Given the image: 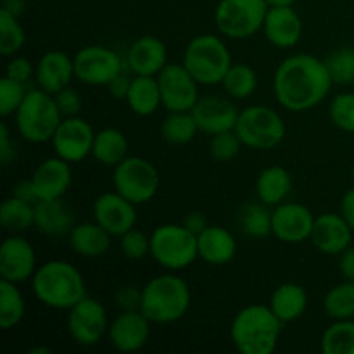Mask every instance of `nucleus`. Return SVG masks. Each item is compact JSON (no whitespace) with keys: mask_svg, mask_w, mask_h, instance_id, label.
<instances>
[{"mask_svg":"<svg viewBox=\"0 0 354 354\" xmlns=\"http://www.w3.org/2000/svg\"><path fill=\"white\" fill-rule=\"evenodd\" d=\"M332 76L325 61L311 54L283 59L273 76V93L283 109L304 113L324 102L330 93Z\"/></svg>","mask_w":354,"mask_h":354,"instance_id":"nucleus-1","label":"nucleus"},{"mask_svg":"<svg viewBox=\"0 0 354 354\" xmlns=\"http://www.w3.org/2000/svg\"><path fill=\"white\" fill-rule=\"evenodd\" d=\"M283 324L268 304H249L234 317L230 339L242 354H272L282 335Z\"/></svg>","mask_w":354,"mask_h":354,"instance_id":"nucleus-2","label":"nucleus"},{"mask_svg":"<svg viewBox=\"0 0 354 354\" xmlns=\"http://www.w3.org/2000/svg\"><path fill=\"white\" fill-rule=\"evenodd\" d=\"M31 289L41 304L54 310L68 311L86 296L82 272L75 265L61 259L38 266L31 279Z\"/></svg>","mask_w":354,"mask_h":354,"instance_id":"nucleus-3","label":"nucleus"},{"mask_svg":"<svg viewBox=\"0 0 354 354\" xmlns=\"http://www.w3.org/2000/svg\"><path fill=\"white\" fill-rule=\"evenodd\" d=\"M192 303V292L176 273H162L142 287L140 311L156 325L182 320Z\"/></svg>","mask_w":354,"mask_h":354,"instance_id":"nucleus-4","label":"nucleus"},{"mask_svg":"<svg viewBox=\"0 0 354 354\" xmlns=\"http://www.w3.org/2000/svg\"><path fill=\"white\" fill-rule=\"evenodd\" d=\"M232 55L227 44L216 35H197L187 44L182 64L196 78L199 85H221L228 68L232 66Z\"/></svg>","mask_w":354,"mask_h":354,"instance_id":"nucleus-5","label":"nucleus"},{"mask_svg":"<svg viewBox=\"0 0 354 354\" xmlns=\"http://www.w3.org/2000/svg\"><path fill=\"white\" fill-rule=\"evenodd\" d=\"M14 118H16L17 133L31 144L50 142L62 121L55 97L41 88L28 90Z\"/></svg>","mask_w":354,"mask_h":354,"instance_id":"nucleus-6","label":"nucleus"},{"mask_svg":"<svg viewBox=\"0 0 354 354\" xmlns=\"http://www.w3.org/2000/svg\"><path fill=\"white\" fill-rule=\"evenodd\" d=\"M151 256L159 266L169 272H180L199 259L197 235L183 223H165L151 234Z\"/></svg>","mask_w":354,"mask_h":354,"instance_id":"nucleus-7","label":"nucleus"},{"mask_svg":"<svg viewBox=\"0 0 354 354\" xmlns=\"http://www.w3.org/2000/svg\"><path fill=\"white\" fill-rule=\"evenodd\" d=\"M235 131L244 147L252 151H272L283 142L287 127L283 118L273 107L249 106L239 113Z\"/></svg>","mask_w":354,"mask_h":354,"instance_id":"nucleus-8","label":"nucleus"},{"mask_svg":"<svg viewBox=\"0 0 354 354\" xmlns=\"http://www.w3.org/2000/svg\"><path fill=\"white\" fill-rule=\"evenodd\" d=\"M268 9L265 0H220L214 10V23L223 37L248 40L263 31Z\"/></svg>","mask_w":354,"mask_h":354,"instance_id":"nucleus-9","label":"nucleus"},{"mask_svg":"<svg viewBox=\"0 0 354 354\" xmlns=\"http://www.w3.org/2000/svg\"><path fill=\"white\" fill-rule=\"evenodd\" d=\"M159 183L161 180L156 166L140 156H128L113 173L114 190L137 206L154 199Z\"/></svg>","mask_w":354,"mask_h":354,"instance_id":"nucleus-10","label":"nucleus"},{"mask_svg":"<svg viewBox=\"0 0 354 354\" xmlns=\"http://www.w3.org/2000/svg\"><path fill=\"white\" fill-rule=\"evenodd\" d=\"M75 76L90 86H107L120 73L124 71L127 62L116 50L104 45H86L75 55Z\"/></svg>","mask_w":354,"mask_h":354,"instance_id":"nucleus-11","label":"nucleus"},{"mask_svg":"<svg viewBox=\"0 0 354 354\" xmlns=\"http://www.w3.org/2000/svg\"><path fill=\"white\" fill-rule=\"evenodd\" d=\"M109 315L104 304L85 296L68 310V332L73 341L83 348H90L102 341L109 332Z\"/></svg>","mask_w":354,"mask_h":354,"instance_id":"nucleus-12","label":"nucleus"},{"mask_svg":"<svg viewBox=\"0 0 354 354\" xmlns=\"http://www.w3.org/2000/svg\"><path fill=\"white\" fill-rule=\"evenodd\" d=\"M161 90L162 107L168 113L173 111H192L199 100V83L187 68L178 62H168L158 76Z\"/></svg>","mask_w":354,"mask_h":354,"instance_id":"nucleus-13","label":"nucleus"},{"mask_svg":"<svg viewBox=\"0 0 354 354\" xmlns=\"http://www.w3.org/2000/svg\"><path fill=\"white\" fill-rule=\"evenodd\" d=\"M95 133L92 124L83 118H62L50 140L55 156L71 165L85 161L88 156H92Z\"/></svg>","mask_w":354,"mask_h":354,"instance_id":"nucleus-14","label":"nucleus"},{"mask_svg":"<svg viewBox=\"0 0 354 354\" xmlns=\"http://www.w3.org/2000/svg\"><path fill=\"white\" fill-rule=\"evenodd\" d=\"M315 216L310 207L301 203H286L273 207L272 235L286 244H301L310 241L315 227Z\"/></svg>","mask_w":354,"mask_h":354,"instance_id":"nucleus-15","label":"nucleus"},{"mask_svg":"<svg viewBox=\"0 0 354 354\" xmlns=\"http://www.w3.org/2000/svg\"><path fill=\"white\" fill-rule=\"evenodd\" d=\"M93 220L106 228L113 237H121L128 230L135 228L138 220L137 204L128 201L120 192H104L93 201Z\"/></svg>","mask_w":354,"mask_h":354,"instance_id":"nucleus-16","label":"nucleus"},{"mask_svg":"<svg viewBox=\"0 0 354 354\" xmlns=\"http://www.w3.org/2000/svg\"><path fill=\"white\" fill-rule=\"evenodd\" d=\"M37 252L28 239L10 234L0 245V277L14 283L33 279L37 272Z\"/></svg>","mask_w":354,"mask_h":354,"instance_id":"nucleus-17","label":"nucleus"},{"mask_svg":"<svg viewBox=\"0 0 354 354\" xmlns=\"http://www.w3.org/2000/svg\"><path fill=\"white\" fill-rule=\"evenodd\" d=\"M152 322L140 310L120 311L111 320L107 339L120 353H137L147 344L151 337Z\"/></svg>","mask_w":354,"mask_h":354,"instance_id":"nucleus-18","label":"nucleus"},{"mask_svg":"<svg viewBox=\"0 0 354 354\" xmlns=\"http://www.w3.org/2000/svg\"><path fill=\"white\" fill-rule=\"evenodd\" d=\"M190 113L199 127V131L211 137L221 131L235 130L241 111L235 107L232 99H227V97L204 95L199 97Z\"/></svg>","mask_w":354,"mask_h":354,"instance_id":"nucleus-19","label":"nucleus"},{"mask_svg":"<svg viewBox=\"0 0 354 354\" xmlns=\"http://www.w3.org/2000/svg\"><path fill=\"white\" fill-rule=\"evenodd\" d=\"M124 62L131 75L158 76L168 64V47L161 38L145 35L128 47Z\"/></svg>","mask_w":354,"mask_h":354,"instance_id":"nucleus-20","label":"nucleus"},{"mask_svg":"<svg viewBox=\"0 0 354 354\" xmlns=\"http://www.w3.org/2000/svg\"><path fill=\"white\" fill-rule=\"evenodd\" d=\"M354 230L341 213H322L315 220L311 239L315 248L328 256H339L353 244Z\"/></svg>","mask_w":354,"mask_h":354,"instance_id":"nucleus-21","label":"nucleus"},{"mask_svg":"<svg viewBox=\"0 0 354 354\" xmlns=\"http://www.w3.org/2000/svg\"><path fill=\"white\" fill-rule=\"evenodd\" d=\"M31 182H33L38 201L64 197L73 182L71 162L64 161L59 156L45 159L33 171Z\"/></svg>","mask_w":354,"mask_h":354,"instance_id":"nucleus-22","label":"nucleus"},{"mask_svg":"<svg viewBox=\"0 0 354 354\" xmlns=\"http://www.w3.org/2000/svg\"><path fill=\"white\" fill-rule=\"evenodd\" d=\"M75 76V61L62 50H48L35 64V82L38 88L55 95L71 85Z\"/></svg>","mask_w":354,"mask_h":354,"instance_id":"nucleus-23","label":"nucleus"},{"mask_svg":"<svg viewBox=\"0 0 354 354\" xmlns=\"http://www.w3.org/2000/svg\"><path fill=\"white\" fill-rule=\"evenodd\" d=\"M303 19L294 7H270L266 12L263 33L266 40L279 48L296 47L303 37Z\"/></svg>","mask_w":354,"mask_h":354,"instance_id":"nucleus-24","label":"nucleus"},{"mask_svg":"<svg viewBox=\"0 0 354 354\" xmlns=\"http://www.w3.org/2000/svg\"><path fill=\"white\" fill-rule=\"evenodd\" d=\"M75 211L64 197L41 199L35 204V228L47 237L69 235L75 227Z\"/></svg>","mask_w":354,"mask_h":354,"instance_id":"nucleus-25","label":"nucleus"},{"mask_svg":"<svg viewBox=\"0 0 354 354\" xmlns=\"http://www.w3.org/2000/svg\"><path fill=\"white\" fill-rule=\"evenodd\" d=\"M197 252L199 259L207 265H228L237 254V241L228 228L209 225L206 230L197 235Z\"/></svg>","mask_w":354,"mask_h":354,"instance_id":"nucleus-26","label":"nucleus"},{"mask_svg":"<svg viewBox=\"0 0 354 354\" xmlns=\"http://www.w3.org/2000/svg\"><path fill=\"white\" fill-rule=\"evenodd\" d=\"M68 237L69 248L75 254L82 258H100L109 251L113 235L93 220L75 225Z\"/></svg>","mask_w":354,"mask_h":354,"instance_id":"nucleus-27","label":"nucleus"},{"mask_svg":"<svg viewBox=\"0 0 354 354\" xmlns=\"http://www.w3.org/2000/svg\"><path fill=\"white\" fill-rule=\"evenodd\" d=\"M292 192V176L283 166H268L261 169L256 178V197L263 204L275 207L286 203Z\"/></svg>","mask_w":354,"mask_h":354,"instance_id":"nucleus-28","label":"nucleus"},{"mask_svg":"<svg viewBox=\"0 0 354 354\" xmlns=\"http://www.w3.org/2000/svg\"><path fill=\"white\" fill-rule=\"evenodd\" d=\"M268 306L283 325L292 324L306 313L308 292L299 283L286 282L273 290Z\"/></svg>","mask_w":354,"mask_h":354,"instance_id":"nucleus-29","label":"nucleus"},{"mask_svg":"<svg viewBox=\"0 0 354 354\" xmlns=\"http://www.w3.org/2000/svg\"><path fill=\"white\" fill-rule=\"evenodd\" d=\"M127 104L130 111L137 116H151L162 106L161 90L156 76L133 75L130 92L127 95Z\"/></svg>","mask_w":354,"mask_h":354,"instance_id":"nucleus-30","label":"nucleus"},{"mask_svg":"<svg viewBox=\"0 0 354 354\" xmlns=\"http://www.w3.org/2000/svg\"><path fill=\"white\" fill-rule=\"evenodd\" d=\"M128 138L118 128H102L95 133L92 156L97 162L109 168H116L123 159L128 158Z\"/></svg>","mask_w":354,"mask_h":354,"instance_id":"nucleus-31","label":"nucleus"},{"mask_svg":"<svg viewBox=\"0 0 354 354\" xmlns=\"http://www.w3.org/2000/svg\"><path fill=\"white\" fill-rule=\"evenodd\" d=\"M35 204L10 194L0 207V225L3 230L9 234H23L35 227Z\"/></svg>","mask_w":354,"mask_h":354,"instance_id":"nucleus-32","label":"nucleus"},{"mask_svg":"<svg viewBox=\"0 0 354 354\" xmlns=\"http://www.w3.org/2000/svg\"><path fill=\"white\" fill-rule=\"evenodd\" d=\"M26 301L19 289V283L0 280V328L10 330L24 320Z\"/></svg>","mask_w":354,"mask_h":354,"instance_id":"nucleus-33","label":"nucleus"},{"mask_svg":"<svg viewBox=\"0 0 354 354\" xmlns=\"http://www.w3.org/2000/svg\"><path fill=\"white\" fill-rule=\"evenodd\" d=\"M221 86L234 100H245L258 88V75L245 62H232Z\"/></svg>","mask_w":354,"mask_h":354,"instance_id":"nucleus-34","label":"nucleus"},{"mask_svg":"<svg viewBox=\"0 0 354 354\" xmlns=\"http://www.w3.org/2000/svg\"><path fill=\"white\" fill-rule=\"evenodd\" d=\"M272 213L273 207L266 206L261 201L245 204L239 213L241 230L252 239L268 237L272 235Z\"/></svg>","mask_w":354,"mask_h":354,"instance_id":"nucleus-35","label":"nucleus"},{"mask_svg":"<svg viewBox=\"0 0 354 354\" xmlns=\"http://www.w3.org/2000/svg\"><path fill=\"white\" fill-rule=\"evenodd\" d=\"M199 133L196 120L190 111H173L161 124V135L168 144L187 145Z\"/></svg>","mask_w":354,"mask_h":354,"instance_id":"nucleus-36","label":"nucleus"},{"mask_svg":"<svg viewBox=\"0 0 354 354\" xmlns=\"http://www.w3.org/2000/svg\"><path fill=\"white\" fill-rule=\"evenodd\" d=\"M324 311L332 320H354V282L342 280L324 297Z\"/></svg>","mask_w":354,"mask_h":354,"instance_id":"nucleus-37","label":"nucleus"},{"mask_svg":"<svg viewBox=\"0 0 354 354\" xmlns=\"http://www.w3.org/2000/svg\"><path fill=\"white\" fill-rule=\"evenodd\" d=\"M325 354H354V320H334L322 335Z\"/></svg>","mask_w":354,"mask_h":354,"instance_id":"nucleus-38","label":"nucleus"},{"mask_svg":"<svg viewBox=\"0 0 354 354\" xmlns=\"http://www.w3.org/2000/svg\"><path fill=\"white\" fill-rule=\"evenodd\" d=\"M26 44V31L21 26L19 17L0 9V54L12 57Z\"/></svg>","mask_w":354,"mask_h":354,"instance_id":"nucleus-39","label":"nucleus"},{"mask_svg":"<svg viewBox=\"0 0 354 354\" xmlns=\"http://www.w3.org/2000/svg\"><path fill=\"white\" fill-rule=\"evenodd\" d=\"M334 85H353L354 83V48L341 47L324 59Z\"/></svg>","mask_w":354,"mask_h":354,"instance_id":"nucleus-40","label":"nucleus"},{"mask_svg":"<svg viewBox=\"0 0 354 354\" xmlns=\"http://www.w3.org/2000/svg\"><path fill=\"white\" fill-rule=\"evenodd\" d=\"M242 144L241 137L237 135V131L230 130V131H221V133L211 135V142H209V152L211 158L218 162H230L241 154Z\"/></svg>","mask_w":354,"mask_h":354,"instance_id":"nucleus-41","label":"nucleus"},{"mask_svg":"<svg viewBox=\"0 0 354 354\" xmlns=\"http://www.w3.org/2000/svg\"><path fill=\"white\" fill-rule=\"evenodd\" d=\"M328 116L339 130L354 133V93L344 92L335 95L328 107Z\"/></svg>","mask_w":354,"mask_h":354,"instance_id":"nucleus-42","label":"nucleus"},{"mask_svg":"<svg viewBox=\"0 0 354 354\" xmlns=\"http://www.w3.org/2000/svg\"><path fill=\"white\" fill-rule=\"evenodd\" d=\"M26 93L28 90L24 83L10 80L9 76H3L2 82H0V114H2V118L16 114Z\"/></svg>","mask_w":354,"mask_h":354,"instance_id":"nucleus-43","label":"nucleus"},{"mask_svg":"<svg viewBox=\"0 0 354 354\" xmlns=\"http://www.w3.org/2000/svg\"><path fill=\"white\" fill-rule=\"evenodd\" d=\"M118 239H120L121 252L131 261H140L151 254V235H145L137 228H131Z\"/></svg>","mask_w":354,"mask_h":354,"instance_id":"nucleus-44","label":"nucleus"},{"mask_svg":"<svg viewBox=\"0 0 354 354\" xmlns=\"http://www.w3.org/2000/svg\"><path fill=\"white\" fill-rule=\"evenodd\" d=\"M55 102H57L59 111H61L62 118H73L80 116V111L83 107V99L76 88L71 85L62 88L61 92L55 93Z\"/></svg>","mask_w":354,"mask_h":354,"instance_id":"nucleus-45","label":"nucleus"},{"mask_svg":"<svg viewBox=\"0 0 354 354\" xmlns=\"http://www.w3.org/2000/svg\"><path fill=\"white\" fill-rule=\"evenodd\" d=\"M6 76L26 85L31 78H35V64L23 55H12L10 61L7 62Z\"/></svg>","mask_w":354,"mask_h":354,"instance_id":"nucleus-46","label":"nucleus"},{"mask_svg":"<svg viewBox=\"0 0 354 354\" xmlns=\"http://www.w3.org/2000/svg\"><path fill=\"white\" fill-rule=\"evenodd\" d=\"M142 303V289L135 286H123L114 294V304L120 311H133L140 310Z\"/></svg>","mask_w":354,"mask_h":354,"instance_id":"nucleus-47","label":"nucleus"},{"mask_svg":"<svg viewBox=\"0 0 354 354\" xmlns=\"http://www.w3.org/2000/svg\"><path fill=\"white\" fill-rule=\"evenodd\" d=\"M14 158H16V145H14L6 121H2V124H0V162H2L3 168H7L14 161Z\"/></svg>","mask_w":354,"mask_h":354,"instance_id":"nucleus-48","label":"nucleus"},{"mask_svg":"<svg viewBox=\"0 0 354 354\" xmlns=\"http://www.w3.org/2000/svg\"><path fill=\"white\" fill-rule=\"evenodd\" d=\"M131 80H133V76H130L128 73L124 71L120 73V75H118L109 85H107V90H109V93L114 97V99L124 100L127 99L128 92H130Z\"/></svg>","mask_w":354,"mask_h":354,"instance_id":"nucleus-49","label":"nucleus"},{"mask_svg":"<svg viewBox=\"0 0 354 354\" xmlns=\"http://www.w3.org/2000/svg\"><path fill=\"white\" fill-rule=\"evenodd\" d=\"M339 272L342 279L354 282V245H349L339 254Z\"/></svg>","mask_w":354,"mask_h":354,"instance_id":"nucleus-50","label":"nucleus"},{"mask_svg":"<svg viewBox=\"0 0 354 354\" xmlns=\"http://www.w3.org/2000/svg\"><path fill=\"white\" fill-rule=\"evenodd\" d=\"M182 223L183 227H185L187 230L192 232L194 235H199L201 232H204L209 227V221H207L206 214L201 213V211H192V213H189L183 218Z\"/></svg>","mask_w":354,"mask_h":354,"instance_id":"nucleus-51","label":"nucleus"},{"mask_svg":"<svg viewBox=\"0 0 354 354\" xmlns=\"http://www.w3.org/2000/svg\"><path fill=\"white\" fill-rule=\"evenodd\" d=\"M12 196L19 197V199L23 201H28V203H38V197H37V192H35V187H33V182L30 180H21V182H17L16 185L12 187Z\"/></svg>","mask_w":354,"mask_h":354,"instance_id":"nucleus-52","label":"nucleus"},{"mask_svg":"<svg viewBox=\"0 0 354 354\" xmlns=\"http://www.w3.org/2000/svg\"><path fill=\"white\" fill-rule=\"evenodd\" d=\"M341 214L348 221L349 227L354 230V187L342 196L341 199Z\"/></svg>","mask_w":354,"mask_h":354,"instance_id":"nucleus-53","label":"nucleus"},{"mask_svg":"<svg viewBox=\"0 0 354 354\" xmlns=\"http://www.w3.org/2000/svg\"><path fill=\"white\" fill-rule=\"evenodd\" d=\"M2 10L19 17L24 12V0H2Z\"/></svg>","mask_w":354,"mask_h":354,"instance_id":"nucleus-54","label":"nucleus"},{"mask_svg":"<svg viewBox=\"0 0 354 354\" xmlns=\"http://www.w3.org/2000/svg\"><path fill=\"white\" fill-rule=\"evenodd\" d=\"M268 7H290L296 3V0H265Z\"/></svg>","mask_w":354,"mask_h":354,"instance_id":"nucleus-55","label":"nucleus"},{"mask_svg":"<svg viewBox=\"0 0 354 354\" xmlns=\"http://www.w3.org/2000/svg\"><path fill=\"white\" fill-rule=\"evenodd\" d=\"M30 353L31 354H48V353H50V349H48V348H35V349H31Z\"/></svg>","mask_w":354,"mask_h":354,"instance_id":"nucleus-56","label":"nucleus"},{"mask_svg":"<svg viewBox=\"0 0 354 354\" xmlns=\"http://www.w3.org/2000/svg\"><path fill=\"white\" fill-rule=\"evenodd\" d=\"M351 178H353V183H354V168H353V173H351Z\"/></svg>","mask_w":354,"mask_h":354,"instance_id":"nucleus-57","label":"nucleus"}]
</instances>
